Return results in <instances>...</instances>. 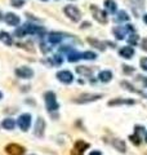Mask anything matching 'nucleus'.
Masks as SVG:
<instances>
[{"label":"nucleus","mask_w":147,"mask_h":155,"mask_svg":"<svg viewBox=\"0 0 147 155\" xmlns=\"http://www.w3.org/2000/svg\"><path fill=\"white\" fill-rule=\"evenodd\" d=\"M44 101H45V105H47V109L49 111H56L58 110V107H60V105H58L57 102V97L56 94L53 93V92H47L45 94H44Z\"/></svg>","instance_id":"1"},{"label":"nucleus","mask_w":147,"mask_h":155,"mask_svg":"<svg viewBox=\"0 0 147 155\" xmlns=\"http://www.w3.org/2000/svg\"><path fill=\"white\" fill-rule=\"evenodd\" d=\"M65 13H66V16L71 19V21L74 22H77V21H80V18H81V13L80 11L77 9L75 5H66L65 7Z\"/></svg>","instance_id":"2"},{"label":"nucleus","mask_w":147,"mask_h":155,"mask_svg":"<svg viewBox=\"0 0 147 155\" xmlns=\"http://www.w3.org/2000/svg\"><path fill=\"white\" fill-rule=\"evenodd\" d=\"M102 98V94H97V93H83L80 94L77 98L75 100L76 104H88V102H93Z\"/></svg>","instance_id":"3"},{"label":"nucleus","mask_w":147,"mask_h":155,"mask_svg":"<svg viewBox=\"0 0 147 155\" xmlns=\"http://www.w3.org/2000/svg\"><path fill=\"white\" fill-rule=\"evenodd\" d=\"M5 151L9 155H24L26 150H24L23 146H21V145H18V143H9V145H7Z\"/></svg>","instance_id":"4"},{"label":"nucleus","mask_w":147,"mask_h":155,"mask_svg":"<svg viewBox=\"0 0 147 155\" xmlns=\"http://www.w3.org/2000/svg\"><path fill=\"white\" fill-rule=\"evenodd\" d=\"M18 125H19V128H21L23 132H26V130L30 128V125H31V115L27 114V113L22 114L18 118Z\"/></svg>","instance_id":"5"},{"label":"nucleus","mask_w":147,"mask_h":155,"mask_svg":"<svg viewBox=\"0 0 147 155\" xmlns=\"http://www.w3.org/2000/svg\"><path fill=\"white\" fill-rule=\"evenodd\" d=\"M88 147H89V143L85 142V141H83V140H79V141L75 142V146H74L71 154L72 155H83Z\"/></svg>","instance_id":"6"},{"label":"nucleus","mask_w":147,"mask_h":155,"mask_svg":"<svg viewBox=\"0 0 147 155\" xmlns=\"http://www.w3.org/2000/svg\"><path fill=\"white\" fill-rule=\"evenodd\" d=\"M16 75L21 79H31L34 76V71L27 66H22V67H18L16 69Z\"/></svg>","instance_id":"7"},{"label":"nucleus","mask_w":147,"mask_h":155,"mask_svg":"<svg viewBox=\"0 0 147 155\" xmlns=\"http://www.w3.org/2000/svg\"><path fill=\"white\" fill-rule=\"evenodd\" d=\"M90 12L93 13V17H94L98 22H101V23H106L107 22L106 13L103 11H101L100 8H97L96 5H90Z\"/></svg>","instance_id":"8"},{"label":"nucleus","mask_w":147,"mask_h":155,"mask_svg":"<svg viewBox=\"0 0 147 155\" xmlns=\"http://www.w3.org/2000/svg\"><path fill=\"white\" fill-rule=\"evenodd\" d=\"M44 132H45V122H44L43 118H38L36 123H35V128H34V134L36 137H43Z\"/></svg>","instance_id":"9"},{"label":"nucleus","mask_w":147,"mask_h":155,"mask_svg":"<svg viewBox=\"0 0 147 155\" xmlns=\"http://www.w3.org/2000/svg\"><path fill=\"white\" fill-rule=\"evenodd\" d=\"M57 79L60 81H62V83H65V84H70V83H72L74 76H72V74L70 71L63 70V71L57 72Z\"/></svg>","instance_id":"10"},{"label":"nucleus","mask_w":147,"mask_h":155,"mask_svg":"<svg viewBox=\"0 0 147 155\" xmlns=\"http://www.w3.org/2000/svg\"><path fill=\"white\" fill-rule=\"evenodd\" d=\"M4 21H5L9 26H18L19 22H21V19H19V17L17 16V14L9 12L4 16Z\"/></svg>","instance_id":"11"},{"label":"nucleus","mask_w":147,"mask_h":155,"mask_svg":"<svg viewBox=\"0 0 147 155\" xmlns=\"http://www.w3.org/2000/svg\"><path fill=\"white\" fill-rule=\"evenodd\" d=\"M24 31H26V34H38V35H41V34L45 32V30H44L43 27L40 26H35V25H24L23 26Z\"/></svg>","instance_id":"12"},{"label":"nucleus","mask_w":147,"mask_h":155,"mask_svg":"<svg viewBox=\"0 0 147 155\" xmlns=\"http://www.w3.org/2000/svg\"><path fill=\"white\" fill-rule=\"evenodd\" d=\"M0 41L4 43V44L8 45V47H11V45L13 44V39H12V36L9 35L8 32H5V31H0Z\"/></svg>","instance_id":"13"},{"label":"nucleus","mask_w":147,"mask_h":155,"mask_svg":"<svg viewBox=\"0 0 147 155\" xmlns=\"http://www.w3.org/2000/svg\"><path fill=\"white\" fill-rule=\"evenodd\" d=\"M112 146H114L117 151H120V153H125L126 151V146H125V142L124 141H121V140H112Z\"/></svg>","instance_id":"14"},{"label":"nucleus","mask_w":147,"mask_h":155,"mask_svg":"<svg viewBox=\"0 0 147 155\" xmlns=\"http://www.w3.org/2000/svg\"><path fill=\"white\" fill-rule=\"evenodd\" d=\"M120 56L124 57V58H132V56L134 54V49L132 47H124L120 49Z\"/></svg>","instance_id":"15"},{"label":"nucleus","mask_w":147,"mask_h":155,"mask_svg":"<svg viewBox=\"0 0 147 155\" xmlns=\"http://www.w3.org/2000/svg\"><path fill=\"white\" fill-rule=\"evenodd\" d=\"M2 125H3L4 129L12 130V129H14V127H16V122H14V119H12V118H7V119L3 120Z\"/></svg>","instance_id":"16"},{"label":"nucleus","mask_w":147,"mask_h":155,"mask_svg":"<svg viewBox=\"0 0 147 155\" xmlns=\"http://www.w3.org/2000/svg\"><path fill=\"white\" fill-rule=\"evenodd\" d=\"M48 40L52 43V44H57V43H60L62 40V35L60 32H51L48 36Z\"/></svg>","instance_id":"17"},{"label":"nucleus","mask_w":147,"mask_h":155,"mask_svg":"<svg viewBox=\"0 0 147 155\" xmlns=\"http://www.w3.org/2000/svg\"><path fill=\"white\" fill-rule=\"evenodd\" d=\"M98 79H100L101 81H103V83H107V81H110L112 79V74L111 71H101L100 75H98Z\"/></svg>","instance_id":"18"},{"label":"nucleus","mask_w":147,"mask_h":155,"mask_svg":"<svg viewBox=\"0 0 147 155\" xmlns=\"http://www.w3.org/2000/svg\"><path fill=\"white\" fill-rule=\"evenodd\" d=\"M142 128H143V127H142ZM141 127H138V125H137V127H136V133L133 134V136H130V141L132 142H133L134 145H139L141 143V137H139V130L142 129Z\"/></svg>","instance_id":"19"},{"label":"nucleus","mask_w":147,"mask_h":155,"mask_svg":"<svg viewBox=\"0 0 147 155\" xmlns=\"http://www.w3.org/2000/svg\"><path fill=\"white\" fill-rule=\"evenodd\" d=\"M87 40H88V43H89L90 45L96 47V48H98V49H101V51H105V44H103V43H101L100 40H97V39H93V38H88Z\"/></svg>","instance_id":"20"},{"label":"nucleus","mask_w":147,"mask_h":155,"mask_svg":"<svg viewBox=\"0 0 147 155\" xmlns=\"http://www.w3.org/2000/svg\"><path fill=\"white\" fill-rule=\"evenodd\" d=\"M105 7H106L107 11L111 12V13L116 12V3L114 0H105Z\"/></svg>","instance_id":"21"},{"label":"nucleus","mask_w":147,"mask_h":155,"mask_svg":"<svg viewBox=\"0 0 147 155\" xmlns=\"http://www.w3.org/2000/svg\"><path fill=\"white\" fill-rule=\"evenodd\" d=\"M121 104H128V105H133L134 101L133 100H114V101H110L109 105L110 106H115V105H121Z\"/></svg>","instance_id":"22"},{"label":"nucleus","mask_w":147,"mask_h":155,"mask_svg":"<svg viewBox=\"0 0 147 155\" xmlns=\"http://www.w3.org/2000/svg\"><path fill=\"white\" fill-rule=\"evenodd\" d=\"M76 72L77 74H81V75H92V70L89 69V67H85V66H79L76 67Z\"/></svg>","instance_id":"23"},{"label":"nucleus","mask_w":147,"mask_h":155,"mask_svg":"<svg viewBox=\"0 0 147 155\" xmlns=\"http://www.w3.org/2000/svg\"><path fill=\"white\" fill-rule=\"evenodd\" d=\"M81 58V54L80 53H77V52H71V53H68V58L67 60L70 61V62H75L77 60H80Z\"/></svg>","instance_id":"24"},{"label":"nucleus","mask_w":147,"mask_h":155,"mask_svg":"<svg viewBox=\"0 0 147 155\" xmlns=\"http://www.w3.org/2000/svg\"><path fill=\"white\" fill-rule=\"evenodd\" d=\"M96 57H97V54L93 52H85L81 54V58H85V60H96Z\"/></svg>","instance_id":"25"},{"label":"nucleus","mask_w":147,"mask_h":155,"mask_svg":"<svg viewBox=\"0 0 147 155\" xmlns=\"http://www.w3.org/2000/svg\"><path fill=\"white\" fill-rule=\"evenodd\" d=\"M14 35L18 36V38H23L24 35H27V34H26V31H24V28H23V27H19V28H17V30H16Z\"/></svg>","instance_id":"26"},{"label":"nucleus","mask_w":147,"mask_h":155,"mask_svg":"<svg viewBox=\"0 0 147 155\" xmlns=\"http://www.w3.org/2000/svg\"><path fill=\"white\" fill-rule=\"evenodd\" d=\"M32 44L31 43H26V44H24V43H18V47L19 48H23V49H26V51H30V52H32L34 49L32 48H30Z\"/></svg>","instance_id":"27"},{"label":"nucleus","mask_w":147,"mask_h":155,"mask_svg":"<svg viewBox=\"0 0 147 155\" xmlns=\"http://www.w3.org/2000/svg\"><path fill=\"white\" fill-rule=\"evenodd\" d=\"M11 3H12V5H13V7H16V8H21V7L23 5L24 0H11Z\"/></svg>","instance_id":"28"},{"label":"nucleus","mask_w":147,"mask_h":155,"mask_svg":"<svg viewBox=\"0 0 147 155\" xmlns=\"http://www.w3.org/2000/svg\"><path fill=\"white\" fill-rule=\"evenodd\" d=\"M141 66H142V69L147 71V58H142L141 60Z\"/></svg>","instance_id":"29"},{"label":"nucleus","mask_w":147,"mask_h":155,"mask_svg":"<svg viewBox=\"0 0 147 155\" xmlns=\"http://www.w3.org/2000/svg\"><path fill=\"white\" fill-rule=\"evenodd\" d=\"M117 18H119V19H128L129 17L126 16L125 12H120V13H119V17H117Z\"/></svg>","instance_id":"30"},{"label":"nucleus","mask_w":147,"mask_h":155,"mask_svg":"<svg viewBox=\"0 0 147 155\" xmlns=\"http://www.w3.org/2000/svg\"><path fill=\"white\" fill-rule=\"evenodd\" d=\"M129 41L132 43V44H136V43H137V35H133V38L129 39Z\"/></svg>","instance_id":"31"},{"label":"nucleus","mask_w":147,"mask_h":155,"mask_svg":"<svg viewBox=\"0 0 147 155\" xmlns=\"http://www.w3.org/2000/svg\"><path fill=\"white\" fill-rule=\"evenodd\" d=\"M142 48H143V49L147 52V39H145L143 43H142Z\"/></svg>","instance_id":"32"},{"label":"nucleus","mask_w":147,"mask_h":155,"mask_svg":"<svg viewBox=\"0 0 147 155\" xmlns=\"http://www.w3.org/2000/svg\"><path fill=\"white\" fill-rule=\"evenodd\" d=\"M89 155H102V154H101V151H97L96 150V151H92Z\"/></svg>","instance_id":"33"},{"label":"nucleus","mask_w":147,"mask_h":155,"mask_svg":"<svg viewBox=\"0 0 147 155\" xmlns=\"http://www.w3.org/2000/svg\"><path fill=\"white\" fill-rule=\"evenodd\" d=\"M124 70L126 72H129V71H133V69H129V66H124Z\"/></svg>","instance_id":"34"},{"label":"nucleus","mask_w":147,"mask_h":155,"mask_svg":"<svg viewBox=\"0 0 147 155\" xmlns=\"http://www.w3.org/2000/svg\"><path fill=\"white\" fill-rule=\"evenodd\" d=\"M143 19H145V22H146V23H147V14H146V16H145V17H143Z\"/></svg>","instance_id":"35"},{"label":"nucleus","mask_w":147,"mask_h":155,"mask_svg":"<svg viewBox=\"0 0 147 155\" xmlns=\"http://www.w3.org/2000/svg\"><path fill=\"white\" fill-rule=\"evenodd\" d=\"M145 140H146V142H147V133H146V136H145Z\"/></svg>","instance_id":"36"},{"label":"nucleus","mask_w":147,"mask_h":155,"mask_svg":"<svg viewBox=\"0 0 147 155\" xmlns=\"http://www.w3.org/2000/svg\"><path fill=\"white\" fill-rule=\"evenodd\" d=\"M2 97H3V94H2V92H0V100H2Z\"/></svg>","instance_id":"37"},{"label":"nucleus","mask_w":147,"mask_h":155,"mask_svg":"<svg viewBox=\"0 0 147 155\" xmlns=\"http://www.w3.org/2000/svg\"><path fill=\"white\" fill-rule=\"evenodd\" d=\"M0 19H3V17H2V14H0Z\"/></svg>","instance_id":"38"},{"label":"nucleus","mask_w":147,"mask_h":155,"mask_svg":"<svg viewBox=\"0 0 147 155\" xmlns=\"http://www.w3.org/2000/svg\"><path fill=\"white\" fill-rule=\"evenodd\" d=\"M44 2H47V0H44Z\"/></svg>","instance_id":"39"},{"label":"nucleus","mask_w":147,"mask_h":155,"mask_svg":"<svg viewBox=\"0 0 147 155\" xmlns=\"http://www.w3.org/2000/svg\"><path fill=\"white\" fill-rule=\"evenodd\" d=\"M32 155H34V154H32Z\"/></svg>","instance_id":"40"}]
</instances>
